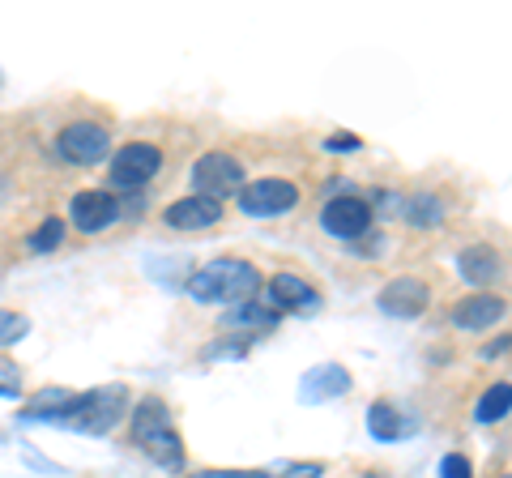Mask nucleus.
I'll return each instance as SVG.
<instances>
[{
  "label": "nucleus",
  "instance_id": "obj_1",
  "mask_svg": "<svg viewBox=\"0 0 512 478\" xmlns=\"http://www.w3.org/2000/svg\"><path fill=\"white\" fill-rule=\"evenodd\" d=\"M261 286V274L256 265L244 257H218V261H205L201 269H192L188 278V295L197 304H248Z\"/></svg>",
  "mask_w": 512,
  "mask_h": 478
},
{
  "label": "nucleus",
  "instance_id": "obj_2",
  "mask_svg": "<svg viewBox=\"0 0 512 478\" xmlns=\"http://www.w3.org/2000/svg\"><path fill=\"white\" fill-rule=\"evenodd\" d=\"M133 444L163 470H180L184 466V440H180V432H175L167 402H158V397H141L137 402V410H133Z\"/></svg>",
  "mask_w": 512,
  "mask_h": 478
},
{
  "label": "nucleus",
  "instance_id": "obj_3",
  "mask_svg": "<svg viewBox=\"0 0 512 478\" xmlns=\"http://www.w3.org/2000/svg\"><path fill=\"white\" fill-rule=\"evenodd\" d=\"M124 406H128V389L103 385V389H90V393H73V402L64 410L60 423H69L73 432H86V436H103L120 423Z\"/></svg>",
  "mask_w": 512,
  "mask_h": 478
},
{
  "label": "nucleus",
  "instance_id": "obj_4",
  "mask_svg": "<svg viewBox=\"0 0 512 478\" xmlns=\"http://www.w3.org/2000/svg\"><path fill=\"white\" fill-rule=\"evenodd\" d=\"M163 171V150L154 146V141H128L120 146V154L111 158V188H120V193H141L154 175Z\"/></svg>",
  "mask_w": 512,
  "mask_h": 478
},
{
  "label": "nucleus",
  "instance_id": "obj_5",
  "mask_svg": "<svg viewBox=\"0 0 512 478\" xmlns=\"http://www.w3.org/2000/svg\"><path fill=\"white\" fill-rule=\"evenodd\" d=\"M244 163L235 154H222V150H210L192 163V188L197 197H214V201H227L231 193L244 188Z\"/></svg>",
  "mask_w": 512,
  "mask_h": 478
},
{
  "label": "nucleus",
  "instance_id": "obj_6",
  "mask_svg": "<svg viewBox=\"0 0 512 478\" xmlns=\"http://www.w3.org/2000/svg\"><path fill=\"white\" fill-rule=\"evenodd\" d=\"M56 154L73 167H94L111 154V133L94 120H73L56 133Z\"/></svg>",
  "mask_w": 512,
  "mask_h": 478
},
{
  "label": "nucleus",
  "instance_id": "obj_7",
  "mask_svg": "<svg viewBox=\"0 0 512 478\" xmlns=\"http://www.w3.org/2000/svg\"><path fill=\"white\" fill-rule=\"evenodd\" d=\"M239 210L248 218H282L299 205V188L291 180H252L239 188Z\"/></svg>",
  "mask_w": 512,
  "mask_h": 478
},
{
  "label": "nucleus",
  "instance_id": "obj_8",
  "mask_svg": "<svg viewBox=\"0 0 512 478\" xmlns=\"http://www.w3.org/2000/svg\"><path fill=\"white\" fill-rule=\"evenodd\" d=\"M120 197L111 193V188H86V193H77L73 205H69V222L82 235H94V231H103L111 227V222L120 218Z\"/></svg>",
  "mask_w": 512,
  "mask_h": 478
},
{
  "label": "nucleus",
  "instance_id": "obj_9",
  "mask_svg": "<svg viewBox=\"0 0 512 478\" xmlns=\"http://www.w3.org/2000/svg\"><path fill=\"white\" fill-rule=\"evenodd\" d=\"M320 227L338 239H359L372 227V205L363 197H333V201H325V210H320Z\"/></svg>",
  "mask_w": 512,
  "mask_h": 478
},
{
  "label": "nucleus",
  "instance_id": "obj_10",
  "mask_svg": "<svg viewBox=\"0 0 512 478\" xmlns=\"http://www.w3.org/2000/svg\"><path fill=\"white\" fill-rule=\"evenodd\" d=\"M163 222L171 231H205V227H218L222 222V201L214 197H180V201H171L167 210H163Z\"/></svg>",
  "mask_w": 512,
  "mask_h": 478
},
{
  "label": "nucleus",
  "instance_id": "obj_11",
  "mask_svg": "<svg viewBox=\"0 0 512 478\" xmlns=\"http://www.w3.org/2000/svg\"><path fill=\"white\" fill-rule=\"evenodd\" d=\"M376 304H380V312H389V316H419V312H427V304H431V291H427V282L423 278H393L384 291L376 295Z\"/></svg>",
  "mask_w": 512,
  "mask_h": 478
},
{
  "label": "nucleus",
  "instance_id": "obj_12",
  "mask_svg": "<svg viewBox=\"0 0 512 478\" xmlns=\"http://www.w3.org/2000/svg\"><path fill=\"white\" fill-rule=\"evenodd\" d=\"M320 308V291L299 274H274L269 278V312H312Z\"/></svg>",
  "mask_w": 512,
  "mask_h": 478
},
{
  "label": "nucleus",
  "instance_id": "obj_13",
  "mask_svg": "<svg viewBox=\"0 0 512 478\" xmlns=\"http://www.w3.org/2000/svg\"><path fill=\"white\" fill-rule=\"evenodd\" d=\"M346 389H350V372L342 368V363H320V368H312L299 380V402H308V406L338 402Z\"/></svg>",
  "mask_w": 512,
  "mask_h": 478
},
{
  "label": "nucleus",
  "instance_id": "obj_14",
  "mask_svg": "<svg viewBox=\"0 0 512 478\" xmlns=\"http://www.w3.org/2000/svg\"><path fill=\"white\" fill-rule=\"evenodd\" d=\"M504 299L500 295H491V291H474L466 295L461 304H453V325L457 329H466V333H478V329H491V325H500V316H504Z\"/></svg>",
  "mask_w": 512,
  "mask_h": 478
},
{
  "label": "nucleus",
  "instance_id": "obj_15",
  "mask_svg": "<svg viewBox=\"0 0 512 478\" xmlns=\"http://www.w3.org/2000/svg\"><path fill=\"white\" fill-rule=\"evenodd\" d=\"M457 269H461V278H466V282H474V286H487V282L500 278V257H495L491 248L474 244V248H466V252H461V257H457Z\"/></svg>",
  "mask_w": 512,
  "mask_h": 478
},
{
  "label": "nucleus",
  "instance_id": "obj_16",
  "mask_svg": "<svg viewBox=\"0 0 512 478\" xmlns=\"http://www.w3.org/2000/svg\"><path fill=\"white\" fill-rule=\"evenodd\" d=\"M367 432H372L376 440H402L410 432V423L402 419V410H397V406L372 402V410H367Z\"/></svg>",
  "mask_w": 512,
  "mask_h": 478
},
{
  "label": "nucleus",
  "instance_id": "obj_17",
  "mask_svg": "<svg viewBox=\"0 0 512 478\" xmlns=\"http://www.w3.org/2000/svg\"><path fill=\"white\" fill-rule=\"evenodd\" d=\"M402 205H406L402 214H406L410 227H440V222H444V201L431 197V193H414Z\"/></svg>",
  "mask_w": 512,
  "mask_h": 478
},
{
  "label": "nucleus",
  "instance_id": "obj_18",
  "mask_svg": "<svg viewBox=\"0 0 512 478\" xmlns=\"http://www.w3.org/2000/svg\"><path fill=\"white\" fill-rule=\"evenodd\" d=\"M508 410H512V385H491L483 397H478L474 419L478 423H500V419H508Z\"/></svg>",
  "mask_w": 512,
  "mask_h": 478
},
{
  "label": "nucleus",
  "instance_id": "obj_19",
  "mask_svg": "<svg viewBox=\"0 0 512 478\" xmlns=\"http://www.w3.org/2000/svg\"><path fill=\"white\" fill-rule=\"evenodd\" d=\"M64 244V222L60 218H43L35 231L26 235V248L30 252H56Z\"/></svg>",
  "mask_w": 512,
  "mask_h": 478
},
{
  "label": "nucleus",
  "instance_id": "obj_20",
  "mask_svg": "<svg viewBox=\"0 0 512 478\" xmlns=\"http://www.w3.org/2000/svg\"><path fill=\"white\" fill-rule=\"evenodd\" d=\"M26 329H30V321L22 312H5V308H0V346L26 338Z\"/></svg>",
  "mask_w": 512,
  "mask_h": 478
},
{
  "label": "nucleus",
  "instance_id": "obj_21",
  "mask_svg": "<svg viewBox=\"0 0 512 478\" xmlns=\"http://www.w3.org/2000/svg\"><path fill=\"white\" fill-rule=\"evenodd\" d=\"M227 321H231V325H274L278 316L269 312V308H256V304H239V308L227 316Z\"/></svg>",
  "mask_w": 512,
  "mask_h": 478
},
{
  "label": "nucleus",
  "instance_id": "obj_22",
  "mask_svg": "<svg viewBox=\"0 0 512 478\" xmlns=\"http://www.w3.org/2000/svg\"><path fill=\"white\" fill-rule=\"evenodd\" d=\"M325 150H329V154L363 150V137H359V133H333V137H325Z\"/></svg>",
  "mask_w": 512,
  "mask_h": 478
},
{
  "label": "nucleus",
  "instance_id": "obj_23",
  "mask_svg": "<svg viewBox=\"0 0 512 478\" xmlns=\"http://www.w3.org/2000/svg\"><path fill=\"white\" fill-rule=\"evenodd\" d=\"M440 478H474V470H470V461L461 457V453H448L440 461Z\"/></svg>",
  "mask_w": 512,
  "mask_h": 478
},
{
  "label": "nucleus",
  "instance_id": "obj_24",
  "mask_svg": "<svg viewBox=\"0 0 512 478\" xmlns=\"http://www.w3.org/2000/svg\"><path fill=\"white\" fill-rule=\"evenodd\" d=\"M0 393H5V397L22 393V372L13 368V363H5V359H0Z\"/></svg>",
  "mask_w": 512,
  "mask_h": 478
},
{
  "label": "nucleus",
  "instance_id": "obj_25",
  "mask_svg": "<svg viewBox=\"0 0 512 478\" xmlns=\"http://www.w3.org/2000/svg\"><path fill=\"white\" fill-rule=\"evenodd\" d=\"M320 474H325V466H320V461H295V466L282 470V478H320Z\"/></svg>",
  "mask_w": 512,
  "mask_h": 478
},
{
  "label": "nucleus",
  "instance_id": "obj_26",
  "mask_svg": "<svg viewBox=\"0 0 512 478\" xmlns=\"http://www.w3.org/2000/svg\"><path fill=\"white\" fill-rule=\"evenodd\" d=\"M188 478H269L265 470H197Z\"/></svg>",
  "mask_w": 512,
  "mask_h": 478
},
{
  "label": "nucleus",
  "instance_id": "obj_27",
  "mask_svg": "<svg viewBox=\"0 0 512 478\" xmlns=\"http://www.w3.org/2000/svg\"><path fill=\"white\" fill-rule=\"evenodd\" d=\"M508 346H512V338H500V342H491V346L483 350V359H495V355H504Z\"/></svg>",
  "mask_w": 512,
  "mask_h": 478
},
{
  "label": "nucleus",
  "instance_id": "obj_28",
  "mask_svg": "<svg viewBox=\"0 0 512 478\" xmlns=\"http://www.w3.org/2000/svg\"><path fill=\"white\" fill-rule=\"evenodd\" d=\"M363 478H376V474H363Z\"/></svg>",
  "mask_w": 512,
  "mask_h": 478
},
{
  "label": "nucleus",
  "instance_id": "obj_29",
  "mask_svg": "<svg viewBox=\"0 0 512 478\" xmlns=\"http://www.w3.org/2000/svg\"><path fill=\"white\" fill-rule=\"evenodd\" d=\"M504 478H512V474H504Z\"/></svg>",
  "mask_w": 512,
  "mask_h": 478
}]
</instances>
